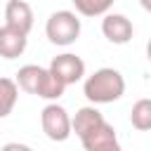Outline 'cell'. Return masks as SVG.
<instances>
[{
  "label": "cell",
  "mask_w": 151,
  "mask_h": 151,
  "mask_svg": "<svg viewBox=\"0 0 151 151\" xmlns=\"http://www.w3.org/2000/svg\"><path fill=\"white\" fill-rule=\"evenodd\" d=\"M17 85H19V90H24V92H28V94H35V97H42V99H47V101H57L61 94H64V90H66V85L50 71V68H42V66H38V64H26V66H21L19 71H17Z\"/></svg>",
  "instance_id": "6da1fadb"
},
{
  "label": "cell",
  "mask_w": 151,
  "mask_h": 151,
  "mask_svg": "<svg viewBox=\"0 0 151 151\" xmlns=\"http://www.w3.org/2000/svg\"><path fill=\"white\" fill-rule=\"evenodd\" d=\"M83 94L87 97L90 104H113L125 94V78L116 68H97L92 76L85 78Z\"/></svg>",
  "instance_id": "7a4b0ae2"
},
{
  "label": "cell",
  "mask_w": 151,
  "mask_h": 151,
  "mask_svg": "<svg viewBox=\"0 0 151 151\" xmlns=\"http://www.w3.org/2000/svg\"><path fill=\"white\" fill-rule=\"evenodd\" d=\"M45 35L52 45H59V47H68L78 40L80 35V19L76 12L71 9H59V12H52L47 24H45Z\"/></svg>",
  "instance_id": "3957f363"
},
{
  "label": "cell",
  "mask_w": 151,
  "mask_h": 151,
  "mask_svg": "<svg viewBox=\"0 0 151 151\" xmlns=\"http://www.w3.org/2000/svg\"><path fill=\"white\" fill-rule=\"evenodd\" d=\"M40 125H42V132L47 139L52 142H66L71 134H73V125H71V116L68 111L57 104V101H50L42 113H40Z\"/></svg>",
  "instance_id": "277c9868"
},
{
  "label": "cell",
  "mask_w": 151,
  "mask_h": 151,
  "mask_svg": "<svg viewBox=\"0 0 151 151\" xmlns=\"http://www.w3.org/2000/svg\"><path fill=\"white\" fill-rule=\"evenodd\" d=\"M50 71L68 87V85L83 80V76H85V61L78 54H73V52H64V54H57L50 61Z\"/></svg>",
  "instance_id": "5b68a950"
},
{
  "label": "cell",
  "mask_w": 151,
  "mask_h": 151,
  "mask_svg": "<svg viewBox=\"0 0 151 151\" xmlns=\"http://www.w3.org/2000/svg\"><path fill=\"white\" fill-rule=\"evenodd\" d=\"M80 142H83V149L85 151H123L113 125H109L106 120L99 127H94L87 134H83Z\"/></svg>",
  "instance_id": "8992f818"
},
{
  "label": "cell",
  "mask_w": 151,
  "mask_h": 151,
  "mask_svg": "<svg viewBox=\"0 0 151 151\" xmlns=\"http://www.w3.org/2000/svg\"><path fill=\"white\" fill-rule=\"evenodd\" d=\"M101 33L109 42L113 45H125L132 40V33H134V26L132 21L125 17V14H116V12H109L104 14L101 19Z\"/></svg>",
  "instance_id": "52a82bcc"
},
{
  "label": "cell",
  "mask_w": 151,
  "mask_h": 151,
  "mask_svg": "<svg viewBox=\"0 0 151 151\" xmlns=\"http://www.w3.org/2000/svg\"><path fill=\"white\" fill-rule=\"evenodd\" d=\"M5 24L12 28H19L21 33H31L33 28V9L26 0H9L5 5Z\"/></svg>",
  "instance_id": "ba28073f"
},
{
  "label": "cell",
  "mask_w": 151,
  "mask_h": 151,
  "mask_svg": "<svg viewBox=\"0 0 151 151\" xmlns=\"http://www.w3.org/2000/svg\"><path fill=\"white\" fill-rule=\"evenodd\" d=\"M28 45V35L12 26H0V57L2 59H17L24 54Z\"/></svg>",
  "instance_id": "9c48e42d"
},
{
  "label": "cell",
  "mask_w": 151,
  "mask_h": 151,
  "mask_svg": "<svg viewBox=\"0 0 151 151\" xmlns=\"http://www.w3.org/2000/svg\"><path fill=\"white\" fill-rule=\"evenodd\" d=\"M101 123H104V116H101V111H99L94 104H92V106H83V109H78V111H76V116L71 118L73 132H76L78 137L87 134L90 130L99 127Z\"/></svg>",
  "instance_id": "30bf717a"
},
{
  "label": "cell",
  "mask_w": 151,
  "mask_h": 151,
  "mask_svg": "<svg viewBox=\"0 0 151 151\" xmlns=\"http://www.w3.org/2000/svg\"><path fill=\"white\" fill-rule=\"evenodd\" d=\"M19 99V85L12 78H0V118H7Z\"/></svg>",
  "instance_id": "8fae6325"
},
{
  "label": "cell",
  "mask_w": 151,
  "mask_h": 151,
  "mask_svg": "<svg viewBox=\"0 0 151 151\" xmlns=\"http://www.w3.org/2000/svg\"><path fill=\"white\" fill-rule=\"evenodd\" d=\"M130 123L134 130L139 132H146L151 130V99H137L132 104V111H130Z\"/></svg>",
  "instance_id": "7c38bea8"
},
{
  "label": "cell",
  "mask_w": 151,
  "mask_h": 151,
  "mask_svg": "<svg viewBox=\"0 0 151 151\" xmlns=\"http://www.w3.org/2000/svg\"><path fill=\"white\" fill-rule=\"evenodd\" d=\"M116 0H73V7L83 17H104L113 7Z\"/></svg>",
  "instance_id": "4fadbf2b"
},
{
  "label": "cell",
  "mask_w": 151,
  "mask_h": 151,
  "mask_svg": "<svg viewBox=\"0 0 151 151\" xmlns=\"http://www.w3.org/2000/svg\"><path fill=\"white\" fill-rule=\"evenodd\" d=\"M0 151H33L28 144H21V142H9V144H5Z\"/></svg>",
  "instance_id": "5bb4252c"
},
{
  "label": "cell",
  "mask_w": 151,
  "mask_h": 151,
  "mask_svg": "<svg viewBox=\"0 0 151 151\" xmlns=\"http://www.w3.org/2000/svg\"><path fill=\"white\" fill-rule=\"evenodd\" d=\"M139 5H142V7H144L149 14H151V0H139Z\"/></svg>",
  "instance_id": "9a60e30c"
},
{
  "label": "cell",
  "mask_w": 151,
  "mask_h": 151,
  "mask_svg": "<svg viewBox=\"0 0 151 151\" xmlns=\"http://www.w3.org/2000/svg\"><path fill=\"white\" fill-rule=\"evenodd\" d=\"M146 59H149V64H151V40L146 42Z\"/></svg>",
  "instance_id": "2e32d148"
}]
</instances>
